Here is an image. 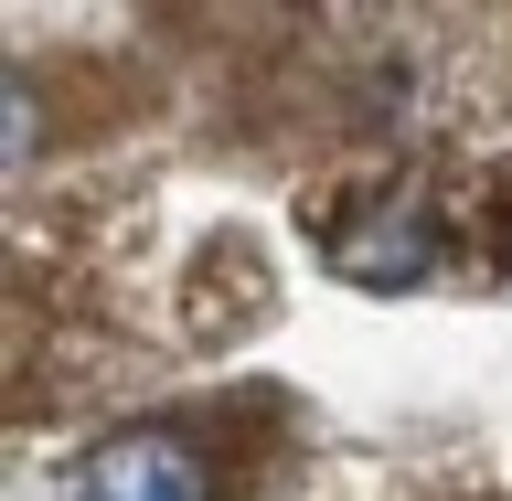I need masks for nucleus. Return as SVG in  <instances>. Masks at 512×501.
<instances>
[{
    "mask_svg": "<svg viewBox=\"0 0 512 501\" xmlns=\"http://www.w3.org/2000/svg\"><path fill=\"white\" fill-rule=\"evenodd\" d=\"M320 256H331V278L352 288H427L438 278V214L416 203V192H384V203H352L331 235H320Z\"/></svg>",
    "mask_w": 512,
    "mask_h": 501,
    "instance_id": "1",
    "label": "nucleus"
},
{
    "mask_svg": "<svg viewBox=\"0 0 512 501\" xmlns=\"http://www.w3.org/2000/svg\"><path fill=\"white\" fill-rule=\"evenodd\" d=\"M75 501H214V459L171 427H118L75 459Z\"/></svg>",
    "mask_w": 512,
    "mask_h": 501,
    "instance_id": "2",
    "label": "nucleus"
},
{
    "mask_svg": "<svg viewBox=\"0 0 512 501\" xmlns=\"http://www.w3.org/2000/svg\"><path fill=\"white\" fill-rule=\"evenodd\" d=\"M11 160H32V86L11 75Z\"/></svg>",
    "mask_w": 512,
    "mask_h": 501,
    "instance_id": "3",
    "label": "nucleus"
}]
</instances>
